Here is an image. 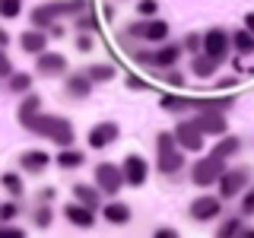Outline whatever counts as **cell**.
<instances>
[{
  "label": "cell",
  "instance_id": "obj_23",
  "mask_svg": "<svg viewBox=\"0 0 254 238\" xmlns=\"http://www.w3.org/2000/svg\"><path fill=\"white\" fill-rule=\"evenodd\" d=\"M73 197H76V203L89 206V210H99L102 206V194L89 184H73Z\"/></svg>",
  "mask_w": 254,
  "mask_h": 238
},
{
  "label": "cell",
  "instance_id": "obj_18",
  "mask_svg": "<svg viewBox=\"0 0 254 238\" xmlns=\"http://www.w3.org/2000/svg\"><path fill=\"white\" fill-rule=\"evenodd\" d=\"M42 111V99H38L35 92H26L22 95V102H19V108H16V121H19L22 127H29V121Z\"/></svg>",
  "mask_w": 254,
  "mask_h": 238
},
{
  "label": "cell",
  "instance_id": "obj_26",
  "mask_svg": "<svg viewBox=\"0 0 254 238\" xmlns=\"http://www.w3.org/2000/svg\"><path fill=\"white\" fill-rule=\"evenodd\" d=\"M159 105H162V111H169V115H181V111L190 108V99H181V95H175V92H165L162 99H159Z\"/></svg>",
  "mask_w": 254,
  "mask_h": 238
},
{
  "label": "cell",
  "instance_id": "obj_14",
  "mask_svg": "<svg viewBox=\"0 0 254 238\" xmlns=\"http://www.w3.org/2000/svg\"><path fill=\"white\" fill-rule=\"evenodd\" d=\"M35 70L42 76H61V73H67V58H64V54H38V63H35Z\"/></svg>",
  "mask_w": 254,
  "mask_h": 238
},
{
  "label": "cell",
  "instance_id": "obj_6",
  "mask_svg": "<svg viewBox=\"0 0 254 238\" xmlns=\"http://www.w3.org/2000/svg\"><path fill=\"white\" fill-rule=\"evenodd\" d=\"M95 187H99L102 194L115 197L118 190L124 187V172L118 169V165H111V162H99L95 165Z\"/></svg>",
  "mask_w": 254,
  "mask_h": 238
},
{
  "label": "cell",
  "instance_id": "obj_44",
  "mask_svg": "<svg viewBox=\"0 0 254 238\" xmlns=\"http://www.w3.org/2000/svg\"><path fill=\"white\" fill-rule=\"evenodd\" d=\"M127 86H130V89H137V92H143V89H153V86H149V83H143L140 76H127Z\"/></svg>",
  "mask_w": 254,
  "mask_h": 238
},
{
  "label": "cell",
  "instance_id": "obj_2",
  "mask_svg": "<svg viewBox=\"0 0 254 238\" xmlns=\"http://www.w3.org/2000/svg\"><path fill=\"white\" fill-rule=\"evenodd\" d=\"M156 146H159V153H156V169L162 172V175H178L181 169H185V156L178 153V140H175V133H159L156 137Z\"/></svg>",
  "mask_w": 254,
  "mask_h": 238
},
{
  "label": "cell",
  "instance_id": "obj_11",
  "mask_svg": "<svg viewBox=\"0 0 254 238\" xmlns=\"http://www.w3.org/2000/svg\"><path fill=\"white\" fill-rule=\"evenodd\" d=\"M219 213H222V200H219V197H210V194H203V197H197V200L190 203V219H197V222L216 219Z\"/></svg>",
  "mask_w": 254,
  "mask_h": 238
},
{
  "label": "cell",
  "instance_id": "obj_13",
  "mask_svg": "<svg viewBox=\"0 0 254 238\" xmlns=\"http://www.w3.org/2000/svg\"><path fill=\"white\" fill-rule=\"evenodd\" d=\"M118 137H121V130H118L115 121H105V124H95L89 130V146L92 149H105L108 143H115Z\"/></svg>",
  "mask_w": 254,
  "mask_h": 238
},
{
  "label": "cell",
  "instance_id": "obj_41",
  "mask_svg": "<svg viewBox=\"0 0 254 238\" xmlns=\"http://www.w3.org/2000/svg\"><path fill=\"white\" fill-rule=\"evenodd\" d=\"M162 79H165V83H169V86H175V89H181V86H185V76H181L178 70H169V73H165Z\"/></svg>",
  "mask_w": 254,
  "mask_h": 238
},
{
  "label": "cell",
  "instance_id": "obj_20",
  "mask_svg": "<svg viewBox=\"0 0 254 238\" xmlns=\"http://www.w3.org/2000/svg\"><path fill=\"white\" fill-rule=\"evenodd\" d=\"M102 219L111 222V226H127V222H130V206L121 203V200L105 203V206H102Z\"/></svg>",
  "mask_w": 254,
  "mask_h": 238
},
{
  "label": "cell",
  "instance_id": "obj_36",
  "mask_svg": "<svg viewBox=\"0 0 254 238\" xmlns=\"http://www.w3.org/2000/svg\"><path fill=\"white\" fill-rule=\"evenodd\" d=\"M181 48H188V51L200 54V51H203V35H200V32H190L185 42H181Z\"/></svg>",
  "mask_w": 254,
  "mask_h": 238
},
{
  "label": "cell",
  "instance_id": "obj_42",
  "mask_svg": "<svg viewBox=\"0 0 254 238\" xmlns=\"http://www.w3.org/2000/svg\"><path fill=\"white\" fill-rule=\"evenodd\" d=\"M0 238H26V232L16 226H0Z\"/></svg>",
  "mask_w": 254,
  "mask_h": 238
},
{
  "label": "cell",
  "instance_id": "obj_31",
  "mask_svg": "<svg viewBox=\"0 0 254 238\" xmlns=\"http://www.w3.org/2000/svg\"><path fill=\"white\" fill-rule=\"evenodd\" d=\"M0 184H3L6 190H10L13 197H19L22 190H26V184H22V178H19L16 172H3V175H0Z\"/></svg>",
  "mask_w": 254,
  "mask_h": 238
},
{
  "label": "cell",
  "instance_id": "obj_30",
  "mask_svg": "<svg viewBox=\"0 0 254 238\" xmlns=\"http://www.w3.org/2000/svg\"><path fill=\"white\" fill-rule=\"evenodd\" d=\"M86 76H89L92 83H108V79H115V67H111V63H92V67L86 70Z\"/></svg>",
  "mask_w": 254,
  "mask_h": 238
},
{
  "label": "cell",
  "instance_id": "obj_43",
  "mask_svg": "<svg viewBox=\"0 0 254 238\" xmlns=\"http://www.w3.org/2000/svg\"><path fill=\"white\" fill-rule=\"evenodd\" d=\"M76 29H89L92 32V29H99V22H95L92 16H76Z\"/></svg>",
  "mask_w": 254,
  "mask_h": 238
},
{
  "label": "cell",
  "instance_id": "obj_22",
  "mask_svg": "<svg viewBox=\"0 0 254 238\" xmlns=\"http://www.w3.org/2000/svg\"><path fill=\"white\" fill-rule=\"evenodd\" d=\"M29 19H32V26H35V29H51L54 19H58V13H54L51 3H42V6H35V10L29 13Z\"/></svg>",
  "mask_w": 254,
  "mask_h": 238
},
{
  "label": "cell",
  "instance_id": "obj_52",
  "mask_svg": "<svg viewBox=\"0 0 254 238\" xmlns=\"http://www.w3.org/2000/svg\"><path fill=\"white\" fill-rule=\"evenodd\" d=\"M51 38H64V29L61 26H51Z\"/></svg>",
  "mask_w": 254,
  "mask_h": 238
},
{
  "label": "cell",
  "instance_id": "obj_29",
  "mask_svg": "<svg viewBox=\"0 0 254 238\" xmlns=\"http://www.w3.org/2000/svg\"><path fill=\"white\" fill-rule=\"evenodd\" d=\"M238 149H242V140L238 137H222L216 146H213V156H219V159H229V156H235Z\"/></svg>",
  "mask_w": 254,
  "mask_h": 238
},
{
  "label": "cell",
  "instance_id": "obj_15",
  "mask_svg": "<svg viewBox=\"0 0 254 238\" xmlns=\"http://www.w3.org/2000/svg\"><path fill=\"white\" fill-rule=\"evenodd\" d=\"M48 165H51V156L42 153V149H26V153L19 156V169L29 172V175H42Z\"/></svg>",
  "mask_w": 254,
  "mask_h": 238
},
{
  "label": "cell",
  "instance_id": "obj_33",
  "mask_svg": "<svg viewBox=\"0 0 254 238\" xmlns=\"http://www.w3.org/2000/svg\"><path fill=\"white\" fill-rule=\"evenodd\" d=\"M22 13V0H0V16L3 19H16Z\"/></svg>",
  "mask_w": 254,
  "mask_h": 238
},
{
  "label": "cell",
  "instance_id": "obj_48",
  "mask_svg": "<svg viewBox=\"0 0 254 238\" xmlns=\"http://www.w3.org/2000/svg\"><path fill=\"white\" fill-rule=\"evenodd\" d=\"M238 86V79L235 76H226V79H219V89H235Z\"/></svg>",
  "mask_w": 254,
  "mask_h": 238
},
{
  "label": "cell",
  "instance_id": "obj_8",
  "mask_svg": "<svg viewBox=\"0 0 254 238\" xmlns=\"http://www.w3.org/2000/svg\"><path fill=\"white\" fill-rule=\"evenodd\" d=\"M229 45H232V35L226 29H206L203 32V54H210L213 60H222L229 54Z\"/></svg>",
  "mask_w": 254,
  "mask_h": 238
},
{
  "label": "cell",
  "instance_id": "obj_35",
  "mask_svg": "<svg viewBox=\"0 0 254 238\" xmlns=\"http://www.w3.org/2000/svg\"><path fill=\"white\" fill-rule=\"evenodd\" d=\"M32 219H35V226H38V229H48V226L54 222V213H51V206H38V210H35V216H32Z\"/></svg>",
  "mask_w": 254,
  "mask_h": 238
},
{
  "label": "cell",
  "instance_id": "obj_28",
  "mask_svg": "<svg viewBox=\"0 0 254 238\" xmlns=\"http://www.w3.org/2000/svg\"><path fill=\"white\" fill-rule=\"evenodd\" d=\"M232 48L238 54H254V35L248 29H238V32H232Z\"/></svg>",
  "mask_w": 254,
  "mask_h": 238
},
{
  "label": "cell",
  "instance_id": "obj_12",
  "mask_svg": "<svg viewBox=\"0 0 254 238\" xmlns=\"http://www.w3.org/2000/svg\"><path fill=\"white\" fill-rule=\"evenodd\" d=\"M194 124L200 127V133H210V137H222V133L229 130L226 118H222L219 111H200V115L194 118Z\"/></svg>",
  "mask_w": 254,
  "mask_h": 238
},
{
  "label": "cell",
  "instance_id": "obj_45",
  "mask_svg": "<svg viewBox=\"0 0 254 238\" xmlns=\"http://www.w3.org/2000/svg\"><path fill=\"white\" fill-rule=\"evenodd\" d=\"M76 48L79 51H92V38L89 35H76Z\"/></svg>",
  "mask_w": 254,
  "mask_h": 238
},
{
  "label": "cell",
  "instance_id": "obj_40",
  "mask_svg": "<svg viewBox=\"0 0 254 238\" xmlns=\"http://www.w3.org/2000/svg\"><path fill=\"white\" fill-rule=\"evenodd\" d=\"M16 213H19V206L16 203H0V222H6V219H13Z\"/></svg>",
  "mask_w": 254,
  "mask_h": 238
},
{
  "label": "cell",
  "instance_id": "obj_17",
  "mask_svg": "<svg viewBox=\"0 0 254 238\" xmlns=\"http://www.w3.org/2000/svg\"><path fill=\"white\" fill-rule=\"evenodd\" d=\"M19 48L26 54H42L45 48H48V32L45 29H29V32H22V38H19Z\"/></svg>",
  "mask_w": 254,
  "mask_h": 238
},
{
  "label": "cell",
  "instance_id": "obj_49",
  "mask_svg": "<svg viewBox=\"0 0 254 238\" xmlns=\"http://www.w3.org/2000/svg\"><path fill=\"white\" fill-rule=\"evenodd\" d=\"M245 29H248L251 35H254V13H248V16H245Z\"/></svg>",
  "mask_w": 254,
  "mask_h": 238
},
{
  "label": "cell",
  "instance_id": "obj_16",
  "mask_svg": "<svg viewBox=\"0 0 254 238\" xmlns=\"http://www.w3.org/2000/svg\"><path fill=\"white\" fill-rule=\"evenodd\" d=\"M64 216H67L70 226H79V229L95 226V210H89V206H83V203H70L67 210H64Z\"/></svg>",
  "mask_w": 254,
  "mask_h": 238
},
{
  "label": "cell",
  "instance_id": "obj_51",
  "mask_svg": "<svg viewBox=\"0 0 254 238\" xmlns=\"http://www.w3.org/2000/svg\"><path fill=\"white\" fill-rule=\"evenodd\" d=\"M238 238H254V229H238Z\"/></svg>",
  "mask_w": 254,
  "mask_h": 238
},
{
  "label": "cell",
  "instance_id": "obj_39",
  "mask_svg": "<svg viewBox=\"0 0 254 238\" xmlns=\"http://www.w3.org/2000/svg\"><path fill=\"white\" fill-rule=\"evenodd\" d=\"M242 216H254V187L245 194V200H242Z\"/></svg>",
  "mask_w": 254,
  "mask_h": 238
},
{
  "label": "cell",
  "instance_id": "obj_38",
  "mask_svg": "<svg viewBox=\"0 0 254 238\" xmlns=\"http://www.w3.org/2000/svg\"><path fill=\"white\" fill-rule=\"evenodd\" d=\"M6 76H13V63L3 54V48H0V79H6Z\"/></svg>",
  "mask_w": 254,
  "mask_h": 238
},
{
  "label": "cell",
  "instance_id": "obj_46",
  "mask_svg": "<svg viewBox=\"0 0 254 238\" xmlns=\"http://www.w3.org/2000/svg\"><path fill=\"white\" fill-rule=\"evenodd\" d=\"M156 238H178V232H175V229H169V226H162V229H156L153 232Z\"/></svg>",
  "mask_w": 254,
  "mask_h": 238
},
{
  "label": "cell",
  "instance_id": "obj_4",
  "mask_svg": "<svg viewBox=\"0 0 254 238\" xmlns=\"http://www.w3.org/2000/svg\"><path fill=\"white\" fill-rule=\"evenodd\" d=\"M181 51H185L181 45H162L159 51H133V58H137V63H143V67H162V70H169V67L178 63Z\"/></svg>",
  "mask_w": 254,
  "mask_h": 238
},
{
  "label": "cell",
  "instance_id": "obj_47",
  "mask_svg": "<svg viewBox=\"0 0 254 238\" xmlns=\"http://www.w3.org/2000/svg\"><path fill=\"white\" fill-rule=\"evenodd\" d=\"M54 194H58L54 187H42V190H38V200H42V203H48V200H54Z\"/></svg>",
  "mask_w": 254,
  "mask_h": 238
},
{
  "label": "cell",
  "instance_id": "obj_1",
  "mask_svg": "<svg viewBox=\"0 0 254 238\" xmlns=\"http://www.w3.org/2000/svg\"><path fill=\"white\" fill-rule=\"evenodd\" d=\"M26 130H32L35 137H45V140H51L54 146H73V140H76V130H73V124L67 121V118H61V115H42L38 111L35 118L29 121Z\"/></svg>",
  "mask_w": 254,
  "mask_h": 238
},
{
  "label": "cell",
  "instance_id": "obj_37",
  "mask_svg": "<svg viewBox=\"0 0 254 238\" xmlns=\"http://www.w3.org/2000/svg\"><path fill=\"white\" fill-rule=\"evenodd\" d=\"M156 10H159L156 0H140V3H137V13H140V16H146V19H153Z\"/></svg>",
  "mask_w": 254,
  "mask_h": 238
},
{
  "label": "cell",
  "instance_id": "obj_19",
  "mask_svg": "<svg viewBox=\"0 0 254 238\" xmlns=\"http://www.w3.org/2000/svg\"><path fill=\"white\" fill-rule=\"evenodd\" d=\"M64 89H67L70 99H89V92H92V79L86 76V73H70Z\"/></svg>",
  "mask_w": 254,
  "mask_h": 238
},
{
  "label": "cell",
  "instance_id": "obj_21",
  "mask_svg": "<svg viewBox=\"0 0 254 238\" xmlns=\"http://www.w3.org/2000/svg\"><path fill=\"white\" fill-rule=\"evenodd\" d=\"M232 105H235V95H226V99H190V108H197V111H219V115H226Z\"/></svg>",
  "mask_w": 254,
  "mask_h": 238
},
{
  "label": "cell",
  "instance_id": "obj_24",
  "mask_svg": "<svg viewBox=\"0 0 254 238\" xmlns=\"http://www.w3.org/2000/svg\"><path fill=\"white\" fill-rule=\"evenodd\" d=\"M51 6L58 16H79L89 6V0H51Z\"/></svg>",
  "mask_w": 254,
  "mask_h": 238
},
{
  "label": "cell",
  "instance_id": "obj_7",
  "mask_svg": "<svg viewBox=\"0 0 254 238\" xmlns=\"http://www.w3.org/2000/svg\"><path fill=\"white\" fill-rule=\"evenodd\" d=\"M251 178V169H232V172H222L219 175V200H232V197L242 194V187L248 184Z\"/></svg>",
  "mask_w": 254,
  "mask_h": 238
},
{
  "label": "cell",
  "instance_id": "obj_27",
  "mask_svg": "<svg viewBox=\"0 0 254 238\" xmlns=\"http://www.w3.org/2000/svg\"><path fill=\"white\" fill-rule=\"evenodd\" d=\"M190 67H194V73L200 76V79H206V76H213V73H216L219 60H213L210 54H203V51H200V54L194 58V63H190Z\"/></svg>",
  "mask_w": 254,
  "mask_h": 238
},
{
  "label": "cell",
  "instance_id": "obj_25",
  "mask_svg": "<svg viewBox=\"0 0 254 238\" xmlns=\"http://www.w3.org/2000/svg\"><path fill=\"white\" fill-rule=\"evenodd\" d=\"M54 162L61 165V169H79V165L86 162V156L79 153V149H70V146H64L58 156H54Z\"/></svg>",
  "mask_w": 254,
  "mask_h": 238
},
{
  "label": "cell",
  "instance_id": "obj_34",
  "mask_svg": "<svg viewBox=\"0 0 254 238\" xmlns=\"http://www.w3.org/2000/svg\"><path fill=\"white\" fill-rule=\"evenodd\" d=\"M238 229H242V219H238V216H232V219H226V222H222V226H219V238H232V235H238Z\"/></svg>",
  "mask_w": 254,
  "mask_h": 238
},
{
  "label": "cell",
  "instance_id": "obj_32",
  "mask_svg": "<svg viewBox=\"0 0 254 238\" xmlns=\"http://www.w3.org/2000/svg\"><path fill=\"white\" fill-rule=\"evenodd\" d=\"M29 89H32V76H29V73H13V76H10V92L26 95Z\"/></svg>",
  "mask_w": 254,
  "mask_h": 238
},
{
  "label": "cell",
  "instance_id": "obj_9",
  "mask_svg": "<svg viewBox=\"0 0 254 238\" xmlns=\"http://www.w3.org/2000/svg\"><path fill=\"white\" fill-rule=\"evenodd\" d=\"M172 133H175V140H178V146L188 149V153H200L203 149V133L194 121H178V127H175Z\"/></svg>",
  "mask_w": 254,
  "mask_h": 238
},
{
  "label": "cell",
  "instance_id": "obj_50",
  "mask_svg": "<svg viewBox=\"0 0 254 238\" xmlns=\"http://www.w3.org/2000/svg\"><path fill=\"white\" fill-rule=\"evenodd\" d=\"M10 45V35H6V29H0V48H6Z\"/></svg>",
  "mask_w": 254,
  "mask_h": 238
},
{
  "label": "cell",
  "instance_id": "obj_53",
  "mask_svg": "<svg viewBox=\"0 0 254 238\" xmlns=\"http://www.w3.org/2000/svg\"><path fill=\"white\" fill-rule=\"evenodd\" d=\"M251 73H254V63H251Z\"/></svg>",
  "mask_w": 254,
  "mask_h": 238
},
{
  "label": "cell",
  "instance_id": "obj_10",
  "mask_svg": "<svg viewBox=\"0 0 254 238\" xmlns=\"http://www.w3.org/2000/svg\"><path fill=\"white\" fill-rule=\"evenodd\" d=\"M121 172H124V184H130V187H140V184H146V175H149V162H146V159H143V156L130 153V156L124 159Z\"/></svg>",
  "mask_w": 254,
  "mask_h": 238
},
{
  "label": "cell",
  "instance_id": "obj_3",
  "mask_svg": "<svg viewBox=\"0 0 254 238\" xmlns=\"http://www.w3.org/2000/svg\"><path fill=\"white\" fill-rule=\"evenodd\" d=\"M226 172V159H219V156H203L200 162H194V169H190V181H194L197 187H210V184H216L219 181V175Z\"/></svg>",
  "mask_w": 254,
  "mask_h": 238
},
{
  "label": "cell",
  "instance_id": "obj_5",
  "mask_svg": "<svg viewBox=\"0 0 254 238\" xmlns=\"http://www.w3.org/2000/svg\"><path fill=\"white\" fill-rule=\"evenodd\" d=\"M127 38H146V42H162L169 38V22L165 19H140L127 26Z\"/></svg>",
  "mask_w": 254,
  "mask_h": 238
}]
</instances>
